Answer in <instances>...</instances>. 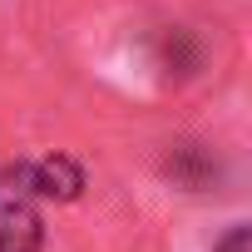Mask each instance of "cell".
I'll return each mask as SVG.
<instances>
[{
    "instance_id": "7a4b0ae2",
    "label": "cell",
    "mask_w": 252,
    "mask_h": 252,
    "mask_svg": "<svg viewBox=\"0 0 252 252\" xmlns=\"http://www.w3.org/2000/svg\"><path fill=\"white\" fill-rule=\"evenodd\" d=\"M213 252H252V237H247V227H232V232H227V237H222Z\"/></svg>"
},
{
    "instance_id": "6da1fadb",
    "label": "cell",
    "mask_w": 252,
    "mask_h": 252,
    "mask_svg": "<svg viewBox=\"0 0 252 252\" xmlns=\"http://www.w3.org/2000/svg\"><path fill=\"white\" fill-rule=\"evenodd\" d=\"M40 247V218L25 203H10L0 218V252H35Z\"/></svg>"
}]
</instances>
